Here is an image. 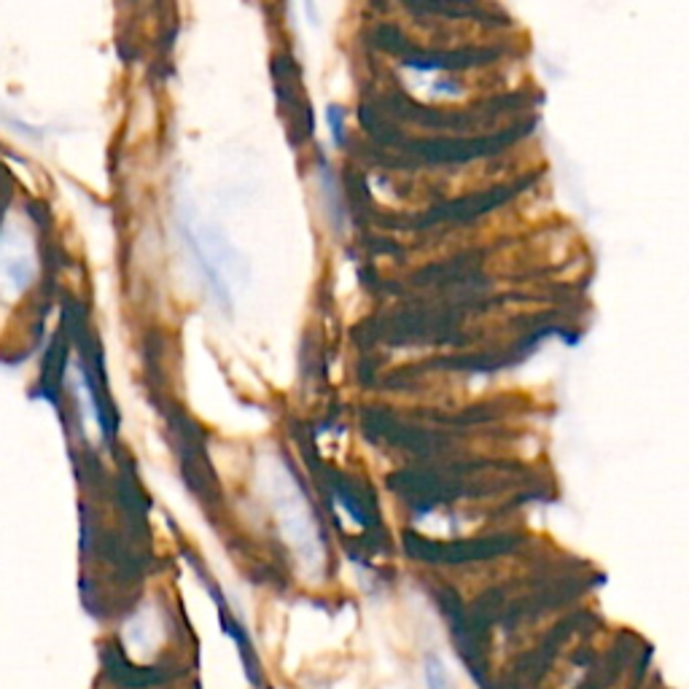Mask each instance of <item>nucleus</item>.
<instances>
[{
	"mask_svg": "<svg viewBox=\"0 0 689 689\" xmlns=\"http://www.w3.org/2000/svg\"><path fill=\"white\" fill-rule=\"evenodd\" d=\"M423 689H456L450 670L437 655H428L423 660Z\"/></svg>",
	"mask_w": 689,
	"mask_h": 689,
	"instance_id": "1",
	"label": "nucleus"
}]
</instances>
